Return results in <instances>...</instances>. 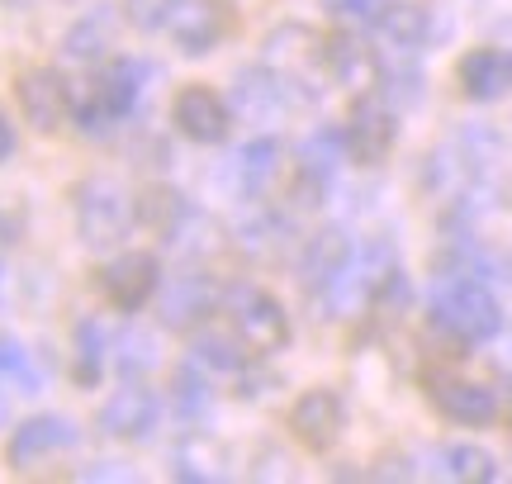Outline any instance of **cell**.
Wrapping results in <instances>:
<instances>
[{
	"instance_id": "6da1fadb",
	"label": "cell",
	"mask_w": 512,
	"mask_h": 484,
	"mask_svg": "<svg viewBox=\"0 0 512 484\" xmlns=\"http://www.w3.org/2000/svg\"><path fill=\"white\" fill-rule=\"evenodd\" d=\"M261 67L285 86L290 100H313V95L323 91V81H328V38H318L313 29L304 24H290V29H275L266 38V57H261Z\"/></svg>"
},
{
	"instance_id": "7a4b0ae2",
	"label": "cell",
	"mask_w": 512,
	"mask_h": 484,
	"mask_svg": "<svg viewBox=\"0 0 512 484\" xmlns=\"http://www.w3.org/2000/svg\"><path fill=\"white\" fill-rule=\"evenodd\" d=\"M432 323L441 333H451L456 342H489L498 333L503 314H498V299L475 276L446 271L432 285Z\"/></svg>"
},
{
	"instance_id": "3957f363",
	"label": "cell",
	"mask_w": 512,
	"mask_h": 484,
	"mask_svg": "<svg viewBox=\"0 0 512 484\" xmlns=\"http://www.w3.org/2000/svg\"><path fill=\"white\" fill-rule=\"evenodd\" d=\"M133 219H138V200L114 176L81 181V190H76V228H81V242L114 247V242L128 238Z\"/></svg>"
},
{
	"instance_id": "277c9868",
	"label": "cell",
	"mask_w": 512,
	"mask_h": 484,
	"mask_svg": "<svg viewBox=\"0 0 512 484\" xmlns=\"http://www.w3.org/2000/svg\"><path fill=\"white\" fill-rule=\"evenodd\" d=\"M223 309H228L233 333L242 337V347L252 356H271L290 342V318H285V309H280L266 290H256V285H233L228 299H223Z\"/></svg>"
},
{
	"instance_id": "5b68a950",
	"label": "cell",
	"mask_w": 512,
	"mask_h": 484,
	"mask_svg": "<svg viewBox=\"0 0 512 484\" xmlns=\"http://www.w3.org/2000/svg\"><path fill=\"white\" fill-rule=\"evenodd\" d=\"M394 276H399V266H394L389 242H366V252L356 261L347 257V266L332 276V285L323 295H328V304L337 309V318H351V314H361L366 304H375Z\"/></svg>"
},
{
	"instance_id": "8992f818",
	"label": "cell",
	"mask_w": 512,
	"mask_h": 484,
	"mask_svg": "<svg viewBox=\"0 0 512 484\" xmlns=\"http://www.w3.org/2000/svg\"><path fill=\"white\" fill-rule=\"evenodd\" d=\"M233 29V10L228 0H171L166 15V34L176 38L185 57H204L214 43H223Z\"/></svg>"
},
{
	"instance_id": "52a82bcc",
	"label": "cell",
	"mask_w": 512,
	"mask_h": 484,
	"mask_svg": "<svg viewBox=\"0 0 512 484\" xmlns=\"http://www.w3.org/2000/svg\"><path fill=\"white\" fill-rule=\"evenodd\" d=\"M394 138H399V124H394V110L384 105V95L361 91L356 105L347 114V148L361 167H380L384 157L394 152Z\"/></svg>"
},
{
	"instance_id": "ba28073f",
	"label": "cell",
	"mask_w": 512,
	"mask_h": 484,
	"mask_svg": "<svg viewBox=\"0 0 512 484\" xmlns=\"http://www.w3.org/2000/svg\"><path fill=\"white\" fill-rule=\"evenodd\" d=\"M15 100H19V110H24V119H29L38 133H57L67 124V114H72V91H67L62 72H53V67L19 72Z\"/></svg>"
},
{
	"instance_id": "9c48e42d",
	"label": "cell",
	"mask_w": 512,
	"mask_h": 484,
	"mask_svg": "<svg viewBox=\"0 0 512 484\" xmlns=\"http://www.w3.org/2000/svg\"><path fill=\"white\" fill-rule=\"evenodd\" d=\"M157 285H162V266L152 252H124L100 271V290L119 314H138L147 299L157 295Z\"/></svg>"
},
{
	"instance_id": "30bf717a",
	"label": "cell",
	"mask_w": 512,
	"mask_h": 484,
	"mask_svg": "<svg viewBox=\"0 0 512 484\" xmlns=\"http://www.w3.org/2000/svg\"><path fill=\"white\" fill-rule=\"evenodd\" d=\"M138 67L133 62H110L105 72L95 76L91 86V100L81 105V124L86 129H110V119H124L133 105H138Z\"/></svg>"
},
{
	"instance_id": "8fae6325",
	"label": "cell",
	"mask_w": 512,
	"mask_h": 484,
	"mask_svg": "<svg viewBox=\"0 0 512 484\" xmlns=\"http://www.w3.org/2000/svg\"><path fill=\"white\" fill-rule=\"evenodd\" d=\"M171 119H176V129L190 138V143H204V148H214L228 138L233 129V114L223 105V95H214L209 86H185L176 95V105H171Z\"/></svg>"
},
{
	"instance_id": "7c38bea8",
	"label": "cell",
	"mask_w": 512,
	"mask_h": 484,
	"mask_svg": "<svg viewBox=\"0 0 512 484\" xmlns=\"http://www.w3.org/2000/svg\"><path fill=\"white\" fill-rule=\"evenodd\" d=\"M328 72L337 86H347V91H375L384 76V57L380 48H370L361 34H351V29H337L328 38Z\"/></svg>"
},
{
	"instance_id": "4fadbf2b",
	"label": "cell",
	"mask_w": 512,
	"mask_h": 484,
	"mask_svg": "<svg viewBox=\"0 0 512 484\" xmlns=\"http://www.w3.org/2000/svg\"><path fill=\"white\" fill-rule=\"evenodd\" d=\"M157 428V394L147 390V385H119V390L105 399V409H100V432L114 437V442H138L147 432Z\"/></svg>"
},
{
	"instance_id": "5bb4252c",
	"label": "cell",
	"mask_w": 512,
	"mask_h": 484,
	"mask_svg": "<svg viewBox=\"0 0 512 484\" xmlns=\"http://www.w3.org/2000/svg\"><path fill=\"white\" fill-rule=\"evenodd\" d=\"M342 423H347V413H342L337 390H304L290 409L294 437H299L309 451H328L332 442L342 437Z\"/></svg>"
},
{
	"instance_id": "9a60e30c",
	"label": "cell",
	"mask_w": 512,
	"mask_h": 484,
	"mask_svg": "<svg viewBox=\"0 0 512 484\" xmlns=\"http://www.w3.org/2000/svg\"><path fill=\"white\" fill-rule=\"evenodd\" d=\"M72 442H76V428L67 418H29V423L15 428L10 447H5V461L24 475V470H34L38 461L57 456L62 447H72Z\"/></svg>"
},
{
	"instance_id": "2e32d148",
	"label": "cell",
	"mask_w": 512,
	"mask_h": 484,
	"mask_svg": "<svg viewBox=\"0 0 512 484\" xmlns=\"http://www.w3.org/2000/svg\"><path fill=\"white\" fill-rule=\"evenodd\" d=\"M432 404L451 423H465V428H489L498 418V390L479 385V380H437L432 385Z\"/></svg>"
},
{
	"instance_id": "e0dca14e",
	"label": "cell",
	"mask_w": 512,
	"mask_h": 484,
	"mask_svg": "<svg viewBox=\"0 0 512 484\" xmlns=\"http://www.w3.org/2000/svg\"><path fill=\"white\" fill-rule=\"evenodd\" d=\"M456 76L470 100H503L512 91V53H503V48H470L460 57Z\"/></svg>"
},
{
	"instance_id": "ac0fdd59",
	"label": "cell",
	"mask_w": 512,
	"mask_h": 484,
	"mask_svg": "<svg viewBox=\"0 0 512 484\" xmlns=\"http://www.w3.org/2000/svg\"><path fill=\"white\" fill-rule=\"evenodd\" d=\"M375 29H380V43L389 53L418 57L422 43H427V10L422 5H384Z\"/></svg>"
},
{
	"instance_id": "d6986e66",
	"label": "cell",
	"mask_w": 512,
	"mask_h": 484,
	"mask_svg": "<svg viewBox=\"0 0 512 484\" xmlns=\"http://www.w3.org/2000/svg\"><path fill=\"white\" fill-rule=\"evenodd\" d=\"M351 257V242L337 233V228H328V233H318V238H309V252H304V261H299V271H304V280H309L313 290H328L332 276L347 266Z\"/></svg>"
},
{
	"instance_id": "ffe728a7",
	"label": "cell",
	"mask_w": 512,
	"mask_h": 484,
	"mask_svg": "<svg viewBox=\"0 0 512 484\" xmlns=\"http://www.w3.org/2000/svg\"><path fill=\"white\" fill-rule=\"evenodd\" d=\"M209 304H214L209 285H204L200 276H181L176 280V290L162 299V318L171 323V328H190V323H200V318L209 314Z\"/></svg>"
},
{
	"instance_id": "44dd1931",
	"label": "cell",
	"mask_w": 512,
	"mask_h": 484,
	"mask_svg": "<svg viewBox=\"0 0 512 484\" xmlns=\"http://www.w3.org/2000/svg\"><path fill=\"white\" fill-rule=\"evenodd\" d=\"M238 171H242L247 195H261V190L271 186V176L280 171V143H275V138H256V143H247L242 157H238Z\"/></svg>"
},
{
	"instance_id": "7402d4cb",
	"label": "cell",
	"mask_w": 512,
	"mask_h": 484,
	"mask_svg": "<svg viewBox=\"0 0 512 484\" xmlns=\"http://www.w3.org/2000/svg\"><path fill=\"white\" fill-rule=\"evenodd\" d=\"M441 475L446 480H494L498 470H494V456L489 451H479V447H446L441 451Z\"/></svg>"
},
{
	"instance_id": "603a6c76",
	"label": "cell",
	"mask_w": 512,
	"mask_h": 484,
	"mask_svg": "<svg viewBox=\"0 0 512 484\" xmlns=\"http://www.w3.org/2000/svg\"><path fill=\"white\" fill-rule=\"evenodd\" d=\"M100 361H105V337H100L95 323H81L76 328V380L91 385L95 375H100Z\"/></svg>"
},
{
	"instance_id": "cb8c5ba5",
	"label": "cell",
	"mask_w": 512,
	"mask_h": 484,
	"mask_svg": "<svg viewBox=\"0 0 512 484\" xmlns=\"http://www.w3.org/2000/svg\"><path fill=\"white\" fill-rule=\"evenodd\" d=\"M67 48H72V57H81V62H91V57H105V48H110V24H100V19H86V24H81V29L67 38Z\"/></svg>"
},
{
	"instance_id": "d4e9b609",
	"label": "cell",
	"mask_w": 512,
	"mask_h": 484,
	"mask_svg": "<svg viewBox=\"0 0 512 484\" xmlns=\"http://www.w3.org/2000/svg\"><path fill=\"white\" fill-rule=\"evenodd\" d=\"M342 143H347V133H342V138H337V133H313L309 148H304V162H309V167H332V152L342 148Z\"/></svg>"
},
{
	"instance_id": "484cf974",
	"label": "cell",
	"mask_w": 512,
	"mask_h": 484,
	"mask_svg": "<svg viewBox=\"0 0 512 484\" xmlns=\"http://www.w3.org/2000/svg\"><path fill=\"white\" fill-rule=\"evenodd\" d=\"M337 19H380L384 0H323Z\"/></svg>"
},
{
	"instance_id": "4316f807",
	"label": "cell",
	"mask_w": 512,
	"mask_h": 484,
	"mask_svg": "<svg viewBox=\"0 0 512 484\" xmlns=\"http://www.w3.org/2000/svg\"><path fill=\"white\" fill-rule=\"evenodd\" d=\"M133 10V24H143V29H152V24H166V15H171V0H128Z\"/></svg>"
},
{
	"instance_id": "83f0119b",
	"label": "cell",
	"mask_w": 512,
	"mask_h": 484,
	"mask_svg": "<svg viewBox=\"0 0 512 484\" xmlns=\"http://www.w3.org/2000/svg\"><path fill=\"white\" fill-rule=\"evenodd\" d=\"M0 375H10V380H24V375H29V356H24V347L5 342V337H0Z\"/></svg>"
},
{
	"instance_id": "f1b7e54d",
	"label": "cell",
	"mask_w": 512,
	"mask_h": 484,
	"mask_svg": "<svg viewBox=\"0 0 512 484\" xmlns=\"http://www.w3.org/2000/svg\"><path fill=\"white\" fill-rule=\"evenodd\" d=\"M10 152H15V129H10L5 114H0V162H10Z\"/></svg>"
}]
</instances>
